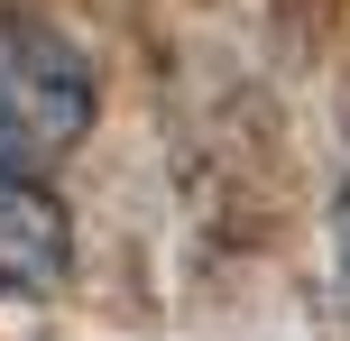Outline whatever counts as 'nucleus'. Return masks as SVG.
I'll return each mask as SVG.
<instances>
[{"instance_id": "nucleus-1", "label": "nucleus", "mask_w": 350, "mask_h": 341, "mask_svg": "<svg viewBox=\"0 0 350 341\" xmlns=\"http://www.w3.org/2000/svg\"><path fill=\"white\" fill-rule=\"evenodd\" d=\"M102 111V74L65 28L28 10H0V166H55L92 139Z\"/></svg>"}, {"instance_id": "nucleus-2", "label": "nucleus", "mask_w": 350, "mask_h": 341, "mask_svg": "<svg viewBox=\"0 0 350 341\" xmlns=\"http://www.w3.org/2000/svg\"><path fill=\"white\" fill-rule=\"evenodd\" d=\"M74 277V221L28 166H0V295L28 305Z\"/></svg>"}]
</instances>
